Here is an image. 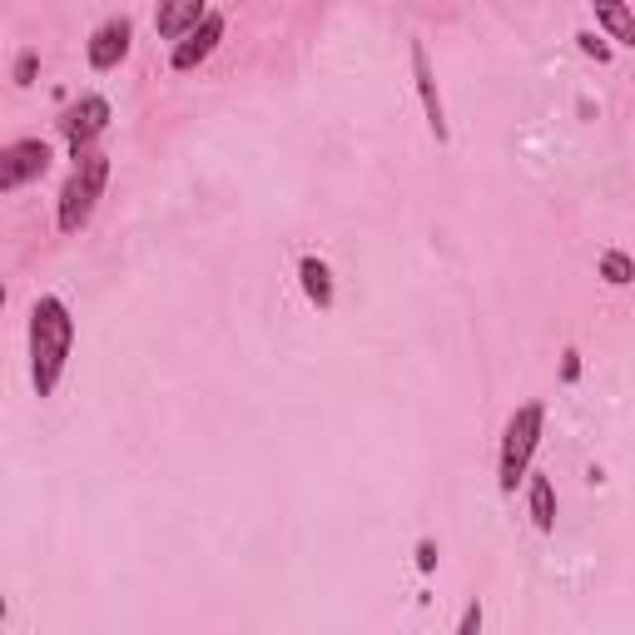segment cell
<instances>
[{"mask_svg": "<svg viewBox=\"0 0 635 635\" xmlns=\"http://www.w3.org/2000/svg\"><path fill=\"white\" fill-rule=\"evenodd\" d=\"M70 348H75V318H70L65 298H55V293L35 298V308H30V382H35V397L55 392Z\"/></svg>", "mask_w": 635, "mask_h": 635, "instance_id": "6da1fadb", "label": "cell"}, {"mask_svg": "<svg viewBox=\"0 0 635 635\" xmlns=\"http://www.w3.org/2000/svg\"><path fill=\"white\" fill-rule=\"evenodd\" d=\"M105 179H110V154L105 149H90L75 159L65 189H60V234H80L95 214V199L105 194Z\"/></svg>", "mask_w": 635, "mask_h": 635, "instance_id": "7a4b0ae2", "label": "cell"}, {"mask_svg": "<svg viewBox=\"0 0 635 635\" xmlns=\"http://www.w3.org/2000/svg\"><path fill=\"white\" fill-rule=\"evenodd\" d=\"M541 422H546V407L541 402H526V407H516L507 422V437H502V492H516V482L526 477V462H531V452H536V442H541Z\"/></svg>", "mask_w": 635, "mask_h": 635, "instance_id": "3957f363", "label": "cell"}, {"mask_svg": "<svg viewBox=\"0 0 635 635\" xmlns=\"http://www.w3.org/2000/svg\"><path fill=\"white\" fill-rule=\"evenodd\" d=\"M105 125H110V100H105V95H85L80 105H70V110L60 115V134H65V144H70L75 159L90 154L95 134H105Z\"/></svg>", "mask_w": 635, "mask_h": 635, "instance_id": "277c9868", "label": "cell"}, {"mask_svg": "<svg viewBox=\"0 0 635 635\" xmlns=\"http://www.w3.org/2000/svg\"><path fill=\"white\" fill-rule=\"evenodd\" d=\"M45 169H50V144L45 139H15V144L0 149V189L5 194L30 184V179H40Z\"/></svg>", "mask_w": 635, "mask_h": 635, "instance_id": "5b68a950", "label": "cell"}, {"mask_svg": "<svg viewBox=\"0 0 635 635\" xmlns=\"http://www.w3.org/2000/svg\"><path fill=\"white\" fill-rule=\"evenodd\" d=\"M224 25H229V20H224L219 10H209V15H204V25H199V30H189V35L174 45L169 65H174V70H194L199 60H209V55H214V45L224 40Z\"/></svg>", "mask_w": 635, "mask_h": 635, "instance_id": "8992f818", "label": "cell"}, {"mask_svg": "<svg viewBox=\"0 0 635 635\" xmlns=\"http://www.w3.org/2000/svg\"><path fill=\"white\" fill-rule=\"evenodd\" d=\"M412 75H417V95H422L427 125H432V134H437V144H447V110H442V95H437V75H432V60H427L422 40H412Z\"/></svg>", "mask_w": 635, "mask_h": 635, "instance_id": "52a82bcc", "label": "cell"}, {"mask_svg": "<svg viewBox=\"0 0 635 635\" xmlns=\"http://www.w3.org/2000/svg\"><path fill=\"white\" fill-rule=\"evenodd\" d=\"M129 35H134L129 15H115V20H105V25L90 35V70H115V65H120V60L129 55Z\"/></svg>", "mask_w": 635, "mask_h": 635, "instance_id": "ba28073f", "label": "cell"}, {"mask_svg": "<svg viewBox=\"0 0 635 635\" xmlns=\"http://www.w3.org/2000/svg\"><path fill=\"white\" fill-rule=\"evenodd\" d=\"M204 15H209V10H204L199 0H184V5H159V10H154V25H159L164 40H184V30H189V25L199 30Z\"/></svg>", "mask_w": 635, "mask_h": 635, "instance_id": "9c48e42d", "label": "cell"}, {"mask_svg": "<svg viewBox=\"0 0 635 635\" xmlns=\"http://www.w3.org/2000/svg\"><path fill=\"white\" fill-rule=\"evenodd\" d=\"M298 278H303L308 303L333 308V273H328V263H323V258H303V263H298Z\"/></svg>", "mask_w": 635, "mask_h": 635, "instance_id": "30bf717a", "label": "cell"}, {"mask_svg": "<svg viewBox=\"0 0 635 635\" xmlns=\"http://www.w3.org/2000/svg\"><path fill=\"white\" fill-rule=\"evenodd\" d=\"M596 20L611 30V40L621 45H635V15L621 5V0H596Z\"/></svg>", "mask_w": 635, "mask_h": 635, "instance_id": "8fae6325", "label": "cell"}, {"mask_svg": "<svg viewBox=\"0 0 635 635\" xmlns=\"http://www.w3.org/2000/svg\"><path fill=\"white\" fill-rule=\"evenodd\" d=\"M531 521H536V531L556 526V487H551V477H531Z\"/></svg>", "mask_w": 635, "mask_h": 635, "instance_id": "7c38bea8", "label": "cell"}, {"mask_svg": "<svg viewBox=\"0 0 635 635\" xmlns=\"http://www.w3.org/2000/svg\"><path fill=\"white\" fill-rule=\"evenodd\" d=\"M601 278H606L611 288H626V283H635V263H631V254H621V249L601 254Z\"/></svg>", "mask_w": 635, "mask_h": 635, "instance_id": "4fadbf2b", "label": "cell"}, {"mask_svg": "<svg viewBox=\"0 0 635 635\" xmlns=\"http://www.w3.org/2000/svg\"><path fill=\"white\" fill-rule=\"evenodd\" d=\"M576 40H581V50H586V55H591L596 65H606V60H611V45H606L601 35H591V30H581Z\"/></svg>", "mask_w": 635, "mask_h": 635, "instance_id": "5bb4252c", "label": "cell"}, {"mask_svg": "<svg viewBox=\"0 0 635 635\" xmlns=\"http://www.w3.org/2000/svg\"><path fill=\"white\" fill-rule=\"evenodd\" d=\"M35 65H40L35 50H20V60H15V85H30V80H35Z\"/></svg>", "mask_w": 635, "mask_h": 635, "instance_id": "9a60e30c", "label": "cell"}, {"mask_svg": "<svg viewBox=\"0 0 635 635\" xmlns=\"http://www.w3.org/2000/svg\"><path fill=\"white\" fill-rule=\"evenodd\" d=\"M457 635H482V601H472V606L462 611V626H457Z\"/></svg>", "mask_w": 635, "mask_h": 635, "instance_id": "2e32d148", "label": "cell"}, {"mask_svg": "<svg viewBox=\"0 0 635 635\" xmlns=\"http://www.w3.org/2000/svg\"><path fill=\"white\" fill-rule=\"evenodd\" d=\"M417 566H422V571H432V566H437V546H432V541H422V546H417Z\"/></svg>", "mask_w": 635, "mask_h": 635, "instance_id": "e0dca14e", "label": "cell"}, {"mask_svg": "<svg viewBox=\"0 0 635 635\" xmlns=\"http://www.w3.org/2000/svg\"><path fill=\"white\" fill-rule=\"evenodd\" d=\"M561 373H566V382H576V378H581V358H576V353H566V363H561Z\"/></svg>", "mask_w": 635, "mask_h": 635, "instance_id": "ac0fdd59", "label": "cell"}]
</instances>
